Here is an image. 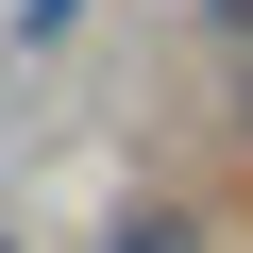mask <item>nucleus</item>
Returning a JSON list of instances; mask_svg holds the SVG:
<instances>
[{"label": "nucleus", "instance_id": "f03ea898", "mask_svg": "<svg viewBox=\"0 0 253 253\" xmlns=\"http://www.w3.org/2000/svg\"><path fill=\"white\" fill-rule=\"evenodd\" d=\"M68 17H84V0H17V34H68Z\"/></svg>", "mask_w": 253, "mask_h": 253}, {"label": "nucleus", "instance_id": "39448f33", "mask_svg": "<svg viewBox=\"0 0 253 253\" xmlns=\"http://www.w3.org/2000/svg\"><path fill=\"white\" fill-rule=\"evenodd\" d=\"M0 253H17V236H0Z\"/></svg>", "mask_w": 253, "mask_h": 253}, {"label": "nucleus", "instance_id": "20e7f679", "mask_svg": "<svg viewBox=\"0 0 253 253\" xmlns=\"http://www.w3.org/2000/svg\"><path fill=\"white\" fill-rule=\"evenodd\" d=\"M236 135H253V101H236Z\"/></svg>", "mask_w": 253, "mask_h": 253}, {"label": "nucleus", "instance_id": "7ed1b4c3", "mask_svg": "<svg viewBox=\"0 0 253 253\" xmlns=\"http://www.w3.org/2000/svg\"><path fill=\"white\" fill-rule=\"evenodd\" d=\"M219 34H253V0H219Z\"/></svg>", "mask_w": 253, "mask_h": 253}, {"label": "nucleus", "instance_id": "f257e3e1", "mask_svg": "<svg viewBox=\"0 0 253 253\" xmlns=\"http://www.w3.org/2000/svg\"><path fill=\"white\" fill-rule=\"evenodd\" d=\"M118 253H186V219H118Z\"/></svg>", "mask_w": 253, "mask_h": 253}]
</instances>
